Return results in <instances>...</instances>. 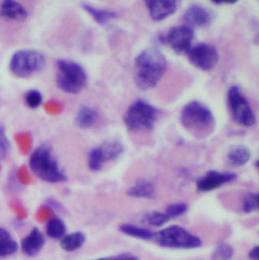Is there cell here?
<instances>
[{
    "label": "cell",
    "mask_w": 259,
    "mask_h": 260,
    "mask_svg": "<svg viewBox=\"0 0 259 260\" xmlns=\"http://www.w3.org/2000/svg\"><path fill=\"white\" fill-rule=\"evenodd\" d=\"M167 70L165 56L156 48L142 51L135 59L134 81L141 90L155 87Z\"/></svg>",
    "instance_id": "1"
},
{
    "label": "cell",
    "mask_w": 259,
    "mask_h": 260,
    "mask_svg": "<svg viewBox=\"0 0 259 260\" xmlns=\"http://www.w3.org/2000/svg\"><path fill=\"white\" fill-rule=\"evenodd\" d=\"M180 123L184 130L202 139L209 136L215 128L213 112L204 104L192 101L185 105L181 111Z\"/></svg>",
    "instance_id": "2"
},
{
    "label": "cell",
    "mask_w": 259,
    "mask_h": 260,
    "mask_svg": "<svg viewBox=\"0 0 259 260\" xmlns=\"http://www.w3.org/2000/svg\"><path fill=\"white\" fill-rule=\"evenodd\" d=\"M29 168L41 180L49 183H60L67 181L66 174L62 171L59 163L53 155L52 147L41 145L29 157Z\"/></svg>",
    "instance_id": "3"
},
{
    "label": "cell",
    "mask_w": 259,
    "mask_h": 260,
    "mask_svg": "<svg viewBox=\"0 0 259 260\" xmlns=\"http://www.w3.org/2000/svg\"><path fill=\"white\" fill-rule=\"evenodd\" d=\"M56 83L59 89L66 93L77 94L87 84V74L83 67L70 60H59L57 62Z\"/></svg>",
    "instance_id": "4"
},
{
    "label": "cell",
    "mask_w": 259,
    "mask_h": 260,
    "mask_svg": "<svg viewBox=\"0 0 259 260\" xmlns=\"http://www.w3.org/2000/svg\"><path fill=\"white\" fill-rule=\"evenodd\" d=\"M154 240L161 247L168 249L188 250L200 248L203 245L200 237L178 225H171L155 232Z\"/></svg>",
    "instance_id": "5"
},
{
    "label": "cell",
    "mask_w": 259,
    "mask_h": 260,
    "mask_svg": "<svg viewBox=\"0 0 259 260\" xmlns=\"http://www.w3.org/2000/svg\"><path fill=\"white\" fill-rule=\"evenodd\" d=\"M159 116V111L152 105L138 100L133 103L124 115V123L130 132L151 131Z\"/></svg>",
    "instance_id": "6"
},
{
    "label": "cell",
    "mask_w": 259,
    "mask_h": 260,
    "mask_svg": "<svg viewBox=\"0 0 259 260\" xmlns=\"http://www.w3.org/2000/svg\"><path fill=\"white\" fill-rule=\"evenodd\" d=\"M45 56L35 50H19L15 52L9 62L10 72L18 78H26L45 68Z\"/></svg>",
    "instance_id": "7"
},
{
    "label": "cell",
    "mask_w": 259,
    "mask_h": 260,
    "mask_svg": "<svg viewBox=\"0 0 259 260\" xmlns=\"http://www.w3.org/2000/svg\"><path fill=\"white\" fill-rule=\"evenodd\" d=\"M227 102L232 118L238 125L244 127H252L255 125L256 116L238 86L233 85L229 88Z\"/></svg>",
    "instance_id": "8"
},
{
    "label": "cell",
    "mask_w": 259,
    "mask_h": 260,
    "mask_svg": "<svg viewBox=\"0 0 259 260\" xmlns=\"http://www.w3.org/2000/svg\"><path fill=\"white\" fill-rule=\"evenodd\" d=\"M124 152L125 148L121 142H105L100 147L90 150L88 154V167L91 171H100L105 163L118 160Z\"/></svg>",
    "instance_id": "9"
},
{
    "label": "cell",
    "mask_w": 259,
    "mask_h": 260,
    "mask_svg": "<svg viewBox=\"0 0 259 260\" xmlns=\"http://www.w3.org/2000/svg\"><path fill=\"white\" fill-rule=\"evenodd\" d=\"M186 55L191 65L202 71L213 70L220 59L217 48L207 43H200L191 47Z\"/></svg>",
    "instance_id": "10"
},
{
    "label": "cell",
    "mask_w": 259,
    "mask_h": 260,
    "mask_svg": "<svg viewBox=\"0 0 259 260\" xmlns=\"http://www.w3.org/2000/svg\"><path fill=\"white\" fill-rule=\"evenodd\" d=\"M195 38V31L187 25L171 27L166 37L165 42L171 47L176 54L187 53L191 48V43Z\"/></svg>",
    "instance_id": "11"
},
{
    "label": "cell",
    "mask_w": 259,
    "mask_h": 260,
    "mask_svg": "<svg viewBox=\"0 0 259 260\" xmlns=\"http://www.w3.org/2000/svg\"><path fill=\"white\" fill-rule=\"evenodd\" d=\"M236 179L237 174L234 172H221L217 170H211L197 181V188L199 191L209 192Z\"/></svg>",
    "instance_id": "12"
},
{
    "label": "cell",
    "mask_w": 259,
    "mask_h": 260,
    "mask_svg": "<svg viewBox=\"0 0 259 260\" xmlns=\"http://www.w3.org/2000/svg\"><path fill=\"white\" fill-rule=\"evenodd\" d=\"M182 18L186 25L193 29V27L210 25L214 19V13L205 6L192 4L184 11Z\"/></svg>",
    "instance_id": "13"
},
{
    "label": "cell",
    "mask_w": 259,
    "mask_h": 260,
    "mask_svg": "<svg viewBox=\"0 0 259 260\" xmlns=\"http://www.w3.org/2000/svg\"><path fill=\"white\" fill-rule=\"evenodd\" d=\"M150 17L154 21H162L174 14L178 3L175 0H147L145 1Z\"/></svg>",
    "instance_id": "14"
},
{
    "label": "cell",
    "mask_w": 259,
    "mask_h": 260,
    "mask_svg": "<svg viewBox=\"0 0 259 260\" xmlns=\"http://www.w3.org/2000/svg\"><path fill=\"white\" fill-rule=\"evenodd\" d=\"M46 239L42 231L35 227L20 242V249L28 257L37 256L44 248Z\"/></svg>",
    "instance_id": "15"
},
{
    "label": "cell",
    "mask_w": 259,
    "mask_h": 260,
    "mask_svg": "<svg viewBox=\"0 0 259 260\" xmlns=\"http://www.w3.org/2000/svg\"><path fill=\"white\" fill-rule=\"evenodd\" d=\"M26 8L17 1L5 0L0 4V18L7 21H23L27 18Z\"/></svg>",
    "instance_id": "16"
},
{
    "label": "cell",
    "mask_w": 259,
    "mask_h": 260,
    "mask_svg": "<svg viewBox=\"0 0 259 260\" xmlns=\"http://www.w3.org/2000/svg\"><path fill=\"white\" fill-rule=\"evenodd\" d=\"M127 194L131 198L153 200L156 198L155 185L147 179H138L127 190Z\"/></svg>",
    "instance_id": "17"
},
{
    "label": "cell",
    "mask_w": 259,
    "mask_h": 260,
    "mask_svg": "<svg viewBox=\"0 0 259 260\" xmlns=\"http://www.w3.org/2000/svg\"><path fill=\"white\" fill-rule=\"evenodd\" d=\"M19 246L10 232L0 227V258H6L15 254Z\"/></svg>",
    "instance_id": "18"
},
{
    "label": "cell",
    "mask_w": 259,
    "mask_h": 260,
    "mask_svg": "<svg viewBox=\"0 0 259 260\" xmlns=\"http://www.w3.org/2000/svg\"><path fill=\"white\" fill-rule=\"evenodd\" d=\"M96 117H98L96 112L93 109L87 106H80L76 113L74 124L79 129H82V130L89 129L90 127L93 126L96 120Z\"/></svg>",
    "instance_id": "19"
},
{
    "label": "cell",
    "mask_w": 259,
    "mask_h": 260,
    "mask_svg": "<svg viewBox=\"0 0 259 260\" xmlns=\"http://www.w3.org/2000/svg\"><path fill=\"white\" fill-rule=\"evenodd\" d=\"M86 241V237L82 232H73L66 234L60 240V247L66 252H73L81 248Z\"/></svg>",
    "instance_id": "20"
},
{
    "label": "cell",
    "mask_w": 259,
    "mask_h": 260,
    "mask_svg": "<svg viewBox=\"0 0 259 260\" xmlns=\"http://www.w3.org/2000/svg\"><path fill=\"white\" fill-rule=\"evenodd\" d=\"M228 162L236 167L246 165L251 159V151L246 146H237L232 148L228 155Z\"/></svg>",
    "instance_id": "21"
},
{
    "label": "cell",
    "mask_w": 259,
    "mask_h": 260,
    "mask_svg": "<svg viewBox=\"0 0 259 260\" xmlns=\"http://www.w3.org/2000/svg\"><path fill=\"white\" fill-rule=\"evenodd\" d=\"M81 6L94 19V21L100 23V24H107L111 20L118 17L117 12H115L113 10L96 8V7H94L90 4H87V3H83Z\"/></svg>",
    "instance_id": "22"
},
{
    "label": "cell",
    "mask_w": 259,
    "mask_h": 260,
    "mask_svg": "<svg viewBox=\"0 0 259 260\" xmlns=\"http://www.w3.org/2000/svg\"><path fill=\"white\" fill-rule=\"evenodd\" d=\"M120 231L127 235L130 237L136 238V239H141V240H145V241H151L154 240V236H155V232L146 229V228H142L136 225H132V224H123L120 226Z\"/></svg>",
    "instance_id": "23"
},
{
    "label": "cell",
    "mask_w": 259,
    "mask_h": 260,
    "mask_svg": "<svg viewBox=\"0 0 259 260\" xmlns=\"http://www.w3.org/2000/svg\"><path fill=\"white\" fill-rule=\"evenodd\" d=\"M66 225L65 223L57 217L48 220L46 225V234L52 239H61L66 235Z\"/></svg>",
    "instance_id": "24"
},
{
    "label": "cell",
    "mask_w": 259,
    "mask_h": 260,
    "mask_svg": "<svg viewBox=\"0 0 259 260\" xmlns=\"http://www.w3.org/2000/svg\"><path fill=\"white\" fill-rule=\"evenodd\" d=\"M169 221L170 219L165 213L158 211L147 213L142 217V223L152 227H162Z\"/></svg>",
    "instance_id": "25"
},
{
    "label": "cell",
    "mask_w": 259,
    "mask_h": 260,
    "mask_svg": "<svg viewBox=\"0 0 259 260\" xmlns=\"http://www.w3.org/2000/svg\"><path fill=\"white\" fill-rule=\"evenodd\" d=\"M234 254V248L229 243L221 242L214 249L211 255V260H232Z\"/></svg>",
    "instance_id": "26"
},
{
    "label": "cell",
    "mask_w": 259,
    "mask_h": 260,
    "mask_svg": "<svg viewBox=\"0 0 259 260\" xmlns=\"http://www.w3.org/2000/svg\"><path fill=\"white\" fill-rule=\"evenodd\" d=\"M14 140L22 154H27L31 147V137L28 133H18L14 136Z\"/></svg>",
    "instance_id": "27"
},
{
    "label": "cell",
    "mask_w": 259,
    "mask_h": 260,
    "mask_svg": "<svg viewBox=\"0 0 259 260\" xmlns=\"http://www.w3.org/2000/svg\"><path fill=\"white\" fill-rule=\"evenodd\" d=\"M258 210V194L256 192H250L248 193L244 201L242 206V211L245 214H251Z\"/></svg>",
    "instance_id": "28"
},
{
    "label": "cell",
    "mask_w": 259,
    "mask_h": 260,
    "mask_svg": "<svg viewBox=\"0 0 259 260\" xmlns=\"http://www.w3.org/2000/svg\"><path fill=\"white\" fill-rule=\"evenodd\" d=\"M188 211V206L185 203H176V204H171L166 208V211L164 212L169 219H174L178 218L182 215H184Z\"/></svg>",
    "instance_id": "29"
},
{
    "label": "cell",
    "mask_w": 259,
    "mask_h": 260,
    "mask_svg": "<svg viewBox=\"0 0 259 260\" xmlns=\"http://www.w3.org/2000/svg\"><path fill=\"white\" fill-rule=\"evenodd\" d=\"M24 102L28 108L35 110L43 104V95L39 90L31 89L25 93Z\"/></svg>",
    "instance_id": "30"
},
{
    "label": "cell",
    "mask_w": 259,
    "mask_h": 260,
    "mask_svg": "<svg viewBox=\"0 0 259 260\" xmlns=\"http://www.w3.org/2000/svg\"><path fill=\"white\" fill-rule=\"evenodd\" d=\"M10 151V142L5 134V129L0 126V161L4 160Z\"/></svg>",
    "instance_id": "31"
},
{
    "label": "cell",
    "mask_w": 259,
    "mask_h": 260,
    "mask_svg": "<svg viewBox=\"0 0 259 260\" xmlns=\"http://www.w3.org/2000/svg\"><path fill=\"white\" fill-rule=\"evenodd\" d=\"M16 177H17V180L22 183V184H28L31 182V177H30V174L27 170V168L25 166H21L17 172H16Z\"/></svg>",
    "instance_id": "32"
},
{
    "label": "cell",
    "mask_w": 259,
    "mask_h": 260,
    "mask_svg": "<svg viewBox=\"0 0 259 260\" xmlns=\"http://www.w3.org/2000/svg\"><path fill=\"white\" fill-rule=\"evenodd\" d=\"M10 208L15 213L17 219L22 220V219H24L26 217V211H25L23 206L18 201H12L10 203Z\"/></svg>",
    "instance_id": "33"
},
{
    "label": "cell",
    "mask_w": 259,
    "mask_h": 260,
    "mask_svg": "<svg viewBox=\"0 0 259 260\" xmlns=\"http://www.w3.org/2000/svg\"><path fill=\"white\" fill-rule=\"evenodd\" d=\"M92 260H140L138 256L132 254V253H122L115 256H108V257H100L96 259Z\"/></svg>",
    "instance_id": "34"
},
{
    "label": "cell",
    "mask_w": 259,
    "mask_h": 260,
    "mask_svg": "<svg viewBox=\"0 0 259 260\" xmlns=\"http://www.w3.org/2000/svg\"><path fill=\"white\" fill-rule=\"evenodd\" d=\"M37 218L41 221H44V220H50V209L48 207H44L42 209H40V211L38 212L37 214Z\"/></svg>",
    "instance_id": "35"
},
{
    "label": "cell",
    "mask_w": 259,
    "mask_h": 260,
    "mask_svg": "<svg viewBox=\"0 0 259 260\" xmlns=\"http://www.w3.org/2000/svg\"><path fill=\"white\" fill-rule=\"evenodd\" d=\"M248 258L250 260H259V246H254L248 252Z\"/></svg>",
    "instance_id": "36"
},
{
    "label": "cell",
    "mask_w": 259,
    "mask_h": 260,
    "mask_svg": "<svg viewBox=\"0 0 259 260\" xmlns=\"http://www.w3.org/2000/svg\"><path fill=\"white\" fill-rule=\"evenodd\" d=\"M214 4H217V5H221V4H234L236 3L237 1L236 0H213L212 1Z\"/></svg>",
    "instance_id": "37"
},
{
    "label": "cell",
    "mask_w": 259,
    "mask_h": 260,
    "mask_svg": "<svg viewBox=\"0 0 259 260\" xmlns=\"http://www.w3.org/2000/svg\"><path fill=\"white\" fill-rule=\"evenodd\" d=\"M0 170H1V166H0Z\"/></svg>",
    "instance_id": "38"
}]
</instances>
